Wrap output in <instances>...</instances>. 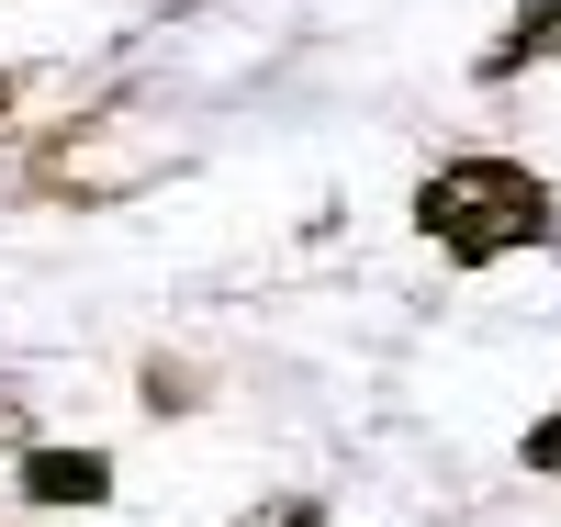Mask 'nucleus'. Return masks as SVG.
<instances>
[{
  "instance_id": "5",
  "label": "nucleus",
  "mask_w": 561,
  "mask_h": 527,
  "mask_svg": "<svg viewBox=\"0 0 561 527\" xmlns=\"http://www.w3.org/2000/svg\"><path fill=\"white\" fill-rule=\"evenodd\" d=\"M517 460H528V471H561V404L528 426V449H517Z\"/></svg>"
},
{
  "instance_id": "1",
  "label": "nucleus",
  "mask_w": 561,
  "mask_h": 527,
  "mask_svg": "<svg viewBox=\"0 0 561 527\" xmlns=\"http://www.w3.org/2000/svg\"><path fill=\"white\" fill-rule=\"evenodd\" d=\"M550 180L517 169V158H449L415 180V225H427V248L460 259V270H494V259H517L550 236Z\"/></svg>"
},
{
  "instance_id": "4",
  "label": "nucleus",
  "mask_w": 561,
  "mask_h": 527,
  "mask_svg": "<svg viewBox=\"0 0 561 527\" xmlns=\"http://www.w3.org/2000/svg\"><path fill=\"white\" fill-rule=\"evenodd\" d=\"M237 527H325V494H280V505H259V516H237Z\"/></svg>"
},
{
  "instance_id": "3",
  "label": "nucleus",
  "mask_w": 561,
  "mask_h": 527,
  "mask_svg": "<svg viewBox=\"0 0 561 527\" xmlns=\"http://www.w3.org/2000/svg\"><path fill=\"white\" fill-rule=\"evenodd\" d=\"M550 34H561V0H528V12L505 23V34L483 45V57H472V79H517L528 57H550Z\"/></svg>"
},
{
  "instance_id": "2",
  "label": "nucleus",
  "mask_w": 561,
  "mask_h": 527,
  "mask_svg": "<svg viewBox=\"0 0 561 527\" xmlns=\"http://www.w3.org/2000/svg\"><path fill=\"white\" fill-rule=\"evenodd\" d=\"M12 494L23 505H113V449H23Z\"/></svg>"
},
{
  "instance_id": "7",
  "label": "nucleus",
  "mask_w": 561,
  "mask_h": 527,
  "mask_svg": "<svg viewBox=\"0 0 561 527\" xmlns=\"http://www.w3.org/2000/svg\"><path fill=\"white\" fill-rule=\"evenodd\" d=\"M0 113H12V68H0Z\"/></svg>"
},
{
  "instance_id": "6",
  "label": "nucleus",
  "mask_w": 561,
  "mask_h": 527,
  "mask_svg": "<svg viewBox=\"0 0 561 527\" xmlns=\"http://www.w3.org/2000/svg\"><path fill=\"white\" fill-rule=\"evenodd\" d=\"M0 449H34V404H12V393H0Z\"/></svg>"
}]
</instances>
